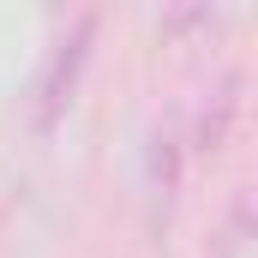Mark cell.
Returning a JSON list of instances; mask_svg holds the SVG:
<instances>
[{
	"mask_svg": "<svg viewBox=\"0 0 258 258\" xmlns=\"http://www.w3.org/2000/svg\"><path fill=\"white\" fill-rule=\"evenodd\" d=\"M234 120H240V78H228L204 102V114H198V150H222L228 132H234Z\"/></svg>",
	"mask_w": 258,
	"mask_h": 258,
	"instance_id": "cell-2",
	"label": "cell"
},
{
	"mask_svg": "<svg viewBox=\"0 0 258 258\" xmlns=\"http://www.w3.org/2000/svg\"><path fill=\"white\" fill-rule=\"evenodd\" d=\"M90 36H96V18H78L72 36L54 48V60H48L42 84H36V126H54L66 108H72V90H78V78L90 66Z\"/></svg>",
	"mask_w": 258,
	"mask_h": 258,
	"instance_id": "cell-1",
	"label": "cell"
},
{
	"mask_svg": "<svg viewBox=\"0 0 258 258\" xmlns=\"http://www.w3.org/2000/svg\"><path fill=\"white\" fill-rule=\"evenodd\" d=\"M150 186H156V192H174V186H180V144H174L168 132L150 138Z\"/></svg>",
	"mask_w": 258,
	"mask_h": 258,
	"instance_id": "cell-3",
	"label": "cell"
}]
</instances>
